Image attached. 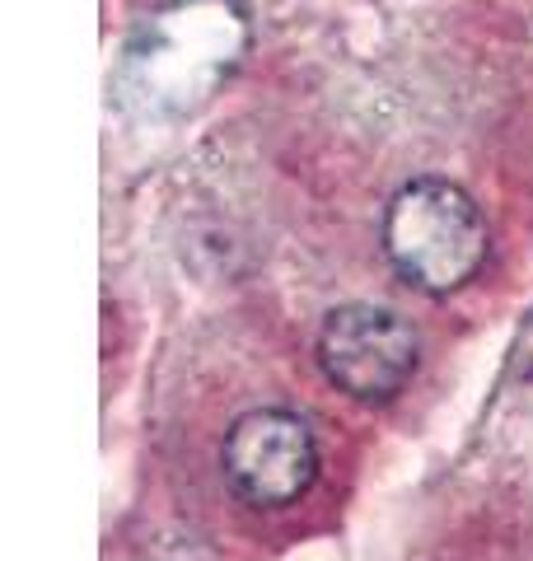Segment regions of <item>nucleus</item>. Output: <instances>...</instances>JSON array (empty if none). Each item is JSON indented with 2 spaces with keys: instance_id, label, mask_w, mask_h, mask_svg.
Listing matches in <instances>:
<instances>
[{
  "instance_id": "nucleus-4",
  "label": "nucleus",
  "mask_w": 533,
  "mask_h": 561,
  "mask_svg": "<svg viewBox=\"0 0 533 561\" xmlns=\"http://www.w3.org/2000/svg\"><path fill=\"white\" fill-rule=\"evenodd\" d=\"M510 370L520 379H533V309L524 313L520 332H514V346H510Z\"/></svg>"
},
{
  "instance_id": "nucleus-2",
  "label": "nucleus",
  "mask_w": 533,
  "mask_h": 561,
  "mask_svg": "<svg viewBox=\"0 0 533 561\" xmlns=\"http://www.w3.org/2000/svg\"><path fill=\"white\" fill-rule=\"evenodd\" d=\"M421 342L402 313L384 305H342L318 328V370L355 402H388L417 375Z\"/></svg>"
},
{
  "instance_id": "nucleus-1",
  "label": "nucleus",
  "mask_w": 533,
  "mask_h": 561,
  "mask_svg": "<svg viewBox=\"0 0 533 561\" xmlns=\"http://www.w3.org/2000/svg\"><path fill=\"white\" fill-rule=\"evenodd\" d=\"M384 257L394 272L426 295L468 286L487 262V216L458 183L412 179L384 206Z\"/></svg>"
},
{
  "instance_id": "nucleus-3",
  "label": "nucleus",
  "mask_w": 533,
  "mask_h": 561,
  "mask_svg": "<svg viewBox=\"0 0 533 561\" xmlns=\"http://www.w3.org/2000/svg\"><path fill=\"white\" fill-rule=\"evenodd\" d=\"M220 472L229 491L253 511H281L299 501L318 478V440L305 416L258 408L225 431Z\"/></svg>"
}]
</instances>
